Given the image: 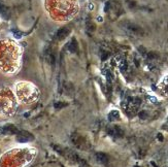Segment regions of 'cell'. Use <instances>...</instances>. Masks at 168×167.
<instances>
[{"label": "cell", "instance_id": "6da1fadb", "mask_svg": "<svg viewBox=\"0 0 168 167\" xmlns=\"http://www.w3.org/2000/svg\"><path fill=\"white\" fill-rule=\"evenodd\" d=\"M22 49L11 39L0 40V70L6 74L16 73L20 68Z\"/></svg>", "mask_w": 168, "mask_h": 167}, {"label": "cell", "instance_id": "7a4b0ae2", "mask_svg": "<svg viewBox=\"0 0 168 167\" xmlns=\"http://www.w3.org/2000/svg\"><path fill=\"white\" fill-rule=\"evenodd\" d=\"M16 95L23 103H32L39 97V91L33 84L20 82L16 85Z\"/></svg>", "mask_w": 168, "mask_h": 167}, {"label": "cell", "instance_id": "3957f363", "mask_svg": "<svg viewBox=\"0 0 168 167\" xmlns=\"http://www.w3.org/2000/svg\"><path fill=\"white\" fill-rule=\"evenodd\" d=\"M17 107L16 96L8 88L0 90V115L11 116Z\"/></svg>", "mask_w": 168, "mask_h": 167}, {"label": "cell", "instance_id": "277c9868", "mask_svg": "<svg viewBox=\"0 0 168 167\" xmlns=\"http://www.w3.org/2000/svg\"><path fill=\"white\" fill-rule=\"evenodd\" d=\"M69 33V28H67V27H63V28H61L60 30H59L57 32V38L59 40H62V39H64L65 37L68 35Z\"/></svg>", "mask_w": 168, "mask_h": 167}, {"label": "cell", "instance_id": "5b68a950", "mask_svg": "<svg viewBox=\"0 0 168 167\" xmlns=\"http://www.w3.org/2000/svg\"><path fill=\"white\" fill-rule=\"evenodd\" d=\"M33 137H32L30 134H28V132H21L19 133V135H18V140L21 142H25V141H28L29 139H32Z\"/></svg>", "mask_w": 168, "mask_h": 167}, {"label": "cell", "instance_id": "8992f818", "mask_svg": "<svg viewBox=\"0 0 168 167\" xmlns=\"http://www.w3.org/2000/svg\"><path fill=\"white\" fill-rule=\"evenodd\" d=\"M68 50H69V52H71V53H74L78 51V42H76V40L75 38H73L71 42H70L68 43Z\"/></svg>", "mask_w": 168, "mask_h": 167}, {"label": "cell", "instance_id": "52a82bcc", "mask_svg": "<svg viewBox=\"0 0 168 167\" xmlns=\"http://www.w3.org/2000/svg\"><path fill=\"white\" fill-rule=\"evenodd\" d=\"M97 160L101 163H106L107 162V156L102 153H98L97 154Z\"/></svg>", "mask_w": 168, "mask_h": 167}, {"label": "cell", "instance_id": "ba28073f", "mask_svg": "<svg viewBox=\"0 0 168 167\" xmlns=\"http://www.w3.org/2000/svg\"><path fill=\"white\" fill-rule=\"evenodd\" d=\"M0 14H1V16L3 17L4 19H7V17H8L7 10L4 6H2L1 4H0Z\"/></svg>", "mask_w": 168, "mask_h": 167}, {"label": "cell", "instance_id": "9c48e42d", "mask_svg": "<svg viewBox=\"0 0 168 167\" xmlns=\"http://www.w3.org/2000/svg\"><path fill=\"white\" fill-rule=\"evenodd\" d=\"M76 137H78V140H82V139L81 136H76ZM74 145H76V146H78V148H82V141H78V142L74 143Z\"/></svg>", "mask_w": 168, "mask_h": 167}]
</instances>
